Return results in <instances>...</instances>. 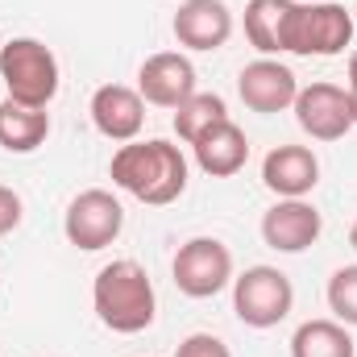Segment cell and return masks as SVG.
<instances>
[{"mask_svg":"<svg viewBox=\"0 0 357 357\" xmlns=\"http://www.w3.org/2000/svg\"><path fill=\"white\" fill-rule=\"evenodd\" d=\"M108 175H112V187H121L125 195H133L150 208H167L187 191V158L167 137L125 142L112 154Z\"/></svg>","mask_w":357,"mask_h":357,"instance_id":"obj_1","label":"cell"},{"mask_svg":"<svg viewBox=\"0 0 357 357\" xmlns=\"http://www.w3.org/2000/svg\"><path fill=\"white\" fill-rule=\"evenodd\" d=\"M91 307H96V320L108 328V333H121V337H137L154 324L158 316V295H154V278L146 274L142 262L133 258H116L96 274L91 282Z\"/></svg>","mask_w":357,"mask_h":357,"instance_id":"obj_2","label":"cell"},{"mask_svg":"<svg viewBox=\"0 0 357 357\" xmlns=\"http://www.w3.org/2000/svg\"><path fill=\"white\" fill-rule=\"evenodd\" d=\"M0 79L8 88V100L17 104H33V108H46L54 96H59V59L46 42L38 38H8L0 46Z\"/></svg>","mask_w":357,"mask_h":357,"instance_id":"obj_3","label":"cell"},{"mask_svg":"<svg viewBox=\"0 0 357 357\" xmlns=\"http://www.w3.org/2000/svg\"><path fill=\"white\" fill-rule=\"evenodd\" d=\"M354 8L337 4V0H312L291 8L287 21V54H303V59H337L345 54V46L354 42Z\"/></svg>","mask_w":357,"mask_h":357,"instance_id":"obj_4","label":"cell"},{"mask_svg":"<svg viewBox=\"0 0 357 357\" xmlns=\"http://www.w3.org/2000/svg\"><path fill=\"white\" fill-rule=\"evenodd\" d=\"M295 287L278 266H245L233 278V312L245 328H274L291 316Z\"/></svg>","mask_w":357,"mask_h":357,"instance_id":"obj_5","label":"cell"},{"mask_svg":"<svg viewBox=\"0 0 357 357\" xmlns=\"http://www.w3.org/2000/svg\"><path fill=\"white\" fill-rule=\"evenodd\" d=\"M121 229H125V208H121V199H116L112 191H104V187L79 191V195L67 204V212H63V233H67V241H71L75 250H84V254L108 250V245L121 237Z\"/></svg>","mask_w":357,"mask_h":357,"instance_id":"obj_6","label":"cell"},{"mask_svg":"<svg viewBox=\"0 0 357 357\" xmlns=\"http://www.w3.org/2000/svg\"><path fill=\"white\" fill-rule=\"evenodd\" d=\"M171 274L187 299H212L233 282V254L216 237H191L187 245H178Z\"/></svg>","mask_w":357,"mask_h":357,"instance_id":"obj_7","label":"cell"},{"mask_svg":"<svg viewBox=\"0 0 357 357\" xmlns=\"http://www.w3.org/2000/svg\"><path fill=\"white\" fill-rule=\"evenodd\" d=\"M295 121L312 142H341L354 129V112H349V91L337 84H307L295 96Z\"/></svg>","mask_w":357,"mask_h":357,"instance_id":"obj_8","label":"cell"},{"mask_svg":"<svg viewBox=\"0 0 357 357\" xmlns=\"http://www.w3.org/2000/svg\"><path fill=\"white\" fill-rule=\"evenodd\" d=\"M237 96L250 112H262V116H274V112H287L299 96V75L278 63V59H254L241 67L237 75Z\"/></svg>","mask_w":357,"mask_h":357,"instance_id":"obj_9","label":"cell"},{"mask_svg":"<svg viewBox=\"0 0 357 357\" xmlns=\"http://www.w3.org/2000/svg\"><path fill=\"white\" fill-rule=\"evenodd\" d=\"M91 125L100 137L108 142H137L142 129H146V100L137 88H125V84H104V88L91 91Z\"/></svg>","mask_w":357,"mask_h":357,"instance_id":"obj_10","label":"cell"},{"mask_svg":"<svg viewBox=\"0 0 357 357\" xmlns=\"http://www.w3.org/2000/svg\"><path fill=\"white\" fill-rule=\"evenodd\" d=\"M175 42L183 50L195 54H212L233 38V13L225 0H183L175 8Z\"/></svg>","mask_w":357,"mask_h":357,"instance_id":"obj_11","label":"cell"},{"mask_svg":"<svg viewBox=\"0 0 357 357\" xmlns=\"http://www.w3.org/2000/svg\"><path fill=\"white\" fill-rule=\"evenodd\" d=\"M137 91H142L146 104L175 112L187 96L199 91L195 88V67H191V59L178 54V50H158V54H150V59L142 63V71H137Z\"/></svg>","mask_w":357,"mask_h":357,"instance_id":"obj_12","label":"cell"},{"mask_svg":"<svg viewBox=\"0 0 357 357\" xmlns=\"http://www.w3.org/2000/svg\"><path fill=\"white\" fill-rule=\"evenodd\" d=\"M320 233H324V216L307 199H278L262 216V241L278 254H303L320 241Z\"/></svg>","mask_w":357,"mask_h":357,"instance_id":"obj_13","label":"cell"},{"mask_svg":"<svg viewBox=\"0 0 357 357\" xmlns=\"http://www.w3.org/2000/svg\"><path fill=\"white\" fill-rule=\"evenodd\" d=\"M262 183L278 199H303L320 183V158L307 146H274L262 158Z\"/></svg>","mask_w":357,"mask_h":357,"instance_id":"obj_14","label":"cell"},{"mask_svg":"<svg viewBox=\"0 0 357 357\" xmlns=\"http://www.w3.org/2000/svg\"><path fill=\"white\" fill-rule=\"evenodd\" d=\"M191 154H195V167L212 178H233L245 162H250V137L233 125V121H220L212 125L199 142H191Z\"/></svg>","mask_w":357,"mask_h":357,"instance_id":"obj_15","label":"cell"},{"mask_svg":"<svg viewBox=\"0 0 357 357\" xmlns=\"http://www.w3.org/2000/svg\"><path fill=\"white\" fill-rule=\"evenodd\" d=\"M50 137V112L33 104L4 100L0 104V150L8 154H33Z\"/></svg>","mask_w":357,"mask_h":357,"instance_id":"obj_16","label":"cell"},{"mask_svg":"<svg viewBox=\"0 0 357 357\" xmlns=\"http://www.w3.org/2000/svg\"><path fill=\"white\" fill-rule=\"evenodd\" d=\"M291 8H295V0H250L245 4V38H250V46L262 59L287 54V21H291Z\"/></svg>","mask_w":357,"mask_h":357,"instance_id":"obj_17","label":"cell"},{"mask_svg":"<svg viewBox=\"0 0 357 357\" xmlns=\"http://www.w3.org/2000/svg\"><path fill=\"white\" fill-rule=\"evenodd\" d=\"M291 357H357V345L341 320H303L291 337Z\"/></svg>","mask_w":357,"mask_h":357,"instance_id":"obj_18","label":"cell"},{"mask_svg":"<svg viewBox=\"0 0 357 357\" xmlns=\"http://www.w3.org/2000/svg\"><path fill=\"white\" fill-rule=\"evenodd\" d=\"M220 121H229V104H225V96H216V91H195V96H187L183 104L175 108V133L178 142H199L212 125H220Z\"/></svg>","mask_w":357,"mask_h":357,"instance_id":"obj_19","label":"cell"},{"mask_svg":"<svg viewBox=\"0 0 357 357\" xmlns=\"http://www.w3.org/2000/svg\"><path fill=\"white\" fill-rule=\"evenodd\" d=\"M328 307L333 320H341L345 328H357V266H341L328 278Z\"/></svg>","mask_w":357,"mask_h":357,"instance_id":"obj_20","label":"cell"},{"mask_svg":"<svg viewBox=\"0 0 357 357\" xmlns=\"http://www.w3.org/2000/svg\"><path fill=\"white\" fill-rule=\"evenodd\" d=\"M175 357H233V349L220 337H212V333H191V337L178 341Z\"/></svg>","mask_w":357,"mask_h":357,"instance_id":"obj_21","label":"cell"},{"mask_svg":"<svg viewBox=\"0 0 357 357\" xmlns=\"http://www.w3.org/2000/svg\"><path fill=\"white\" fill-rule=\"evenodd\" d=\"M21 216H25L21 195H17L13 187H4V183H0V237H8V233L21 225Z\"/></svg>","mask_w":357,"mask_h":357,"instance_id":"obj_22","label":"cell"},{"mask_svg":"<svg viewBox=\"0 0 357 357\" xmlns=\"http://www.w3.org/2000/svg\"><path fill=\"white\" fill-rule=\"evenodd\" d=\"M349 91H357V50L349 54Z\"/></svg>","mask_w":357,"mask_h":357,"instance_id":"obj_23","label":"cell"},{"mask_svg":"<svg viewBox=\"0 0 357 357\" xmlns=\"http://www.w3.org/2000/svg\"><path fill=\"white\" fill-rule=\"evenodd\" d=\"M349 91V88H345ZM349 112H354V125H357V91H349Z\"/></svg>","mask_w":357,"mask_h":357,"instance_id":"obj_24","label":"cell"},{"mask_svg":"<svg viewBox=\"0 0 357 357\" xmlns=\"http://www.w3.org/2000/svg\"><path fill=\"white\" fill-rule=\"evenodd\" d=\"M349 245H354V254H357V220H354V229H349Z\"/></svg>","mask_w":357,"mask_h":357,"instance_id":"obj_25","label":"cell"},{"mask_svg":"<svg viewBox=\"0 0 357 357\" xmlns=\"http://www.w3.org/2000/svg\"><path fill=\"white\" fill-rule=\"evenodd\" d=\"M354 21H357V4H354Z\"/></svg>","mask_w":357,"mask_h":357,"instance_id":"obj_26","label":"cell"}]
</instances>
